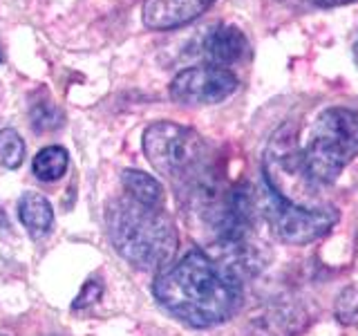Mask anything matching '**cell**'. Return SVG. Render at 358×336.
<instances>
[{
	"label": "cell",
	"instance_id": "277c9868",
	"mask_svg": "<svg viewBox=\"0 0 358 336\" xmlns=\"http://www.w3.org/2000/svg\"><path fill=\"white\" fill-rule=\"evenodd\" d=\"M143 153L155 171L171 179L177 190L215 168L206 139L173 121H157L145 128Z\"/></svg>",
	"mask_w": 358,
	"mask_h": 336
},
{
	"label": "cell",
	"instance_id": "6da1fadb",
	"mask_svg": "<svg viewBox=\"0 0 358 336\" xmlns=\"http://www.w3.org/2000/svg\"><path fill=\"white\" fill-rule=\"evenodd\" d=\"M152 294L175 318L190 328L206 330L238 312L242 287L233 283L206 251L193 249L157 276Z\"/></svg>",
	"mask_w": 358,
	"mask_h": 336
},
{
	"label": "cell",
	"instance_id": "5b68a950",
	"mask_svg": "<svg viewBox=\"0 0 358 336\" xmlns=\"http://www.w3.org/2000/svg\"><path fill=\"white\" fill-rule=\"evenodd\" d=\"M262 171L264 188L271 190L280 200L298 206H318L316 195H313L316 188L311 186L305 166H302V148L294 123H285L268 139L262 160Z\"/></svg>",
	"mask_w": 358,
	"mask_h": 336
},
{
	"label": "cell",
	"instance_id": "30bf717a",
	"mask_svg": "<svg viewBox=\"0 0 358 336\" xmlns=\"http://www.w3.org/2000/svg\"><path fill=\"white\" fill-rule=\"evenodd\" d=\"M201 48H204V54L213 61V65L227 67L244 59L246 52H249V41H246L240 27L222 22L206 34Z\"/></svg>",
	"mask_w": 358,
	"mask_h": 336
},
{
	"label": "cell",
	"instance_id": "2e32d148",
	"mask_svg": "<svg viewBox=\"0 0 358 336\" xmlns=\"http://www.w3.org/2000/svg\"><path fill=\"white\" fill-rule=\"evenodd\" d=\"M87 289H94V296H101V287H96L94 283H90V285H87ZM87 302H94V298L90 296L87 291H85V294H81V296H78V302H76V307H81V305H87Z\"/></svg>",
	"mask_w": 358,
	"mask_h": 336
},
{
	"label": "cell",
	"instance_id": "7c38bea8",
	"mask_svg": "<svg viewBox=\"0 0 358 336\" xmlns=\"http://www.w3.org/2000/svg\"><path fill=\"white\" fill-rule=\"evenodd\" d=\"M121 182L126 188L128 197L141 202L148 206H164L166 204V193L164 186L157 179L143 171H134V168H126L121 173Z\"/></svg>",
	"mask_w": 358,
	"mask_h": 336
},
{
	"label": "cell",
	"instance_id": "ac0fdd59",
	"mask_svg": "<svg viewBox=\"0 0 358 336\" xmlns=\"http://www.w3.org/2000/svg\"><path fill=\"white\" fill-rule=\"evenodd\" d=\"M354 56H356V63H358V41H356V48H354Z\"/></svg>",
	"mask_w": 358,
	"mask_h": 336
},
{
	"label": "cell",
	"instance_id": "8fae6325",
	"mask_svg": "<svg viewBox=\"0 0 358 336\" xmlns=\"http://www.w3.org/2000/svg\"><path fill=\"white\" fill-rule=\"evenodd\" d=\"M18 218L31 238H43L54 227V211L48 197L41 193H22L18 200Z\"/></svg>",
	"mask_w": 358,
	"mask_h": 336
},
{
	"label": "cell",
	"instance_id": "5bb4252c",
	"mask_svg": "<svg viewBox=\"0 0 358 336\" xmlns=\"http://www.w3.org/2000/svg\"><path fill=\"white\" fill-rule=\"evenodd\" d=\"M25 162V141L11 128L0 130V164L5 168H18Z\"/></svg>",
	"mask_w": 358,
	"mask_h": 336
},
{
	"label": "cell",
	"instance_id": "3957f363",
	"mask_svg": "<svg viewBox=\"0 0 358 336\" xmlns=\"http://www.w3.org/2000/svg\"><path fill=\"white\" fill-rule=\"evenodd\" d=\"M358 157V112L327 108L313 123L302 148V166L313 188L331 186Z\"/></svg>",
	"mask_w": 358,
	"mask_h": 336
},
{
	"label": "cell",
	"instance_id": "4fadbf2b",
	"mask_svg": "<svg viewBox=\"0 0 358 336\" xmlns=\"http://www.w3.org/2000/svg\"><path fill=\"white\" fill-rule=\"evenodd\" d=\"M67 164H70V155H67L63 146H48L34 157L31 171L43 182H56V179L65 175Z\"/></svg>",
	"mask_w": 358,
	"mask_h": 336
},
{
	"label": "cell",
	"instance_id": "9c48e42d",
	"mask_svg": "<svg viewBox=\"0 0 358 336\" xmlns=\"http://www.w3.org/2000/svg\"><path fill=\"white\" fill-rule=\"evenodd\" d=\"M307 312L296 305H273L249 323V336H296L307 328Z\"/></svg>",
	"mask_w": 358,
	"mask_h": 336
},
{
	"label": "cell",
	"instance_id": "e0dca14e",
	"mask_svg": "<svg viewBox=\"0 0 358 336\" xmlns=\"http://www.w3.org/2000/svg\"><path fill=\"white\" fill-rule=\"evenodd\" d=\"M313 3L320 5V7H343V5L356 3V0H313Z\"/></svg>",
	"mask_w": 358,
	"mask_h": 336
},
{
	"label": "cell",
	"instance_id": "ba28073f",
	"mask_svg": "<svg viewBox=\"0 0 358 336\" xmlns=\"http://www.w3.org/2000/svg\"><path fill=\"white\" fill-rule=\"evenodd\" d=\"M215 0H143V25L155 31L184 27L199 18Z\"/></svg>",
	"mask_w": 358,
	"mask_h": 336
},
{
	"label": "cell",
	"instance_id": "7a4b0ae2",
	"mask_svg": "<svg viewBox=\"0 0 358 336\" xmlns=\"http://www.w3.org/2000/svg\"><path fill=\"white\" fill-rule=\"evenodd\" d=\"M106 224L115 251L143 272L164 269L177 251L179 235L166 206L117 197L106 211Z\"/></svg>",
	"mask_w": 358,
	"mask_h": 336
},
{
	"label": "cell",
	"instance_id": "9a60e30c",
	"mask_svg": "<svg viewBox=\"0 0 358 336\" xmlns=\"http://www.w3.org/2000/svg\"><path fill=\"white\" fill-rule=\"evenodd\" d=\"M63 112L61 108L52 104V101H38L31 106V123L38 132H52L63 126Z\"/></svg>",
	"mask_w": 358,
	"mask_h": 336
},
{
	"label": "cell",
	"instance_id": "52a82bcc",
	"mask_svg": "<svg viewBox=\"0 0 358 336\" xmlns=\"http://www.w3.org/2000/svg\"><path fill=\"white\" fill-rule=\"evenodd\" d=\"M238 90V76L227 67L195 65L171 81V99L182 106H215Z\"/></svg>",
	"mask_w": 358,
	"mask_h": 336
},
{
	"label": "cell",
	"instance_id": "8992f818",
	"mask_svg": "<svg viewBox=\"0 0 358 336\" xmlns=\"http://www.w3.org/2000/svg\"><path fill=\"white\" fill-rule=\"evenodd\" d=\"M260 202V213L278 235V240L287 244H311L327 235L331 227L338 222V209L331 204L318 206H298L280 200L271 190L264 188Z\"/></svg>",
	"mask_w": 358,
	"mask_h": 336
},
{
	"label": "cell",
	"instance_id": "d6986e66",
	"mask_svg": "<svg viewBox=\"0 0 358 336\" xmlns=\"http://www.w3.org/2000/svg\"><path fill=\"white\" fill-rule=\"evenodd\" d=\"M3 59H5V56H3V50H0V63H3Z\"/></svg>",
	"mask_w": 358,
	"mask_h": 336
}]
</instances>
